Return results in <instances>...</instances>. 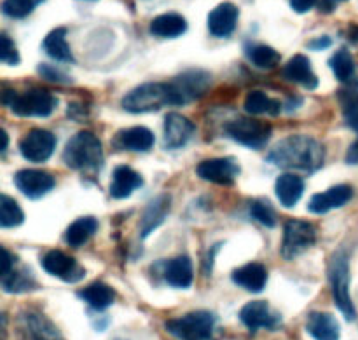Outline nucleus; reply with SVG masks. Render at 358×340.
Returning a JSON list of instances; mask_svg holds the SVG:
<instances>
[{
	"label": "nucleus",
	"instance_id": "6ab92c4d",
	"mask_svg": "<svg viewBox=\"0 0 358 340\" xmlns=\"http://www.w3.org/2000/svg\"><path fill=\"white\" fill-rule=\"evenodd\" d=\"M154 145V133L143 126L122 129L115 135L114 147L119 150H131V152H147Z\"/></svg>",
	"mask_w": 358,
	"mask_h": 340
},
{
	"label": "nucleus",
	"instance_id": "b1692460",
	"mask_svg": "<svg viewBox=\"0 0 358 340\" xmlns=\"http://www.w3.org/2000/svg\"><path fill=\"white\" fill-rule=\"evenodd\" d=\"M143 185L142 177L129 166H117L112 175L110 195L114 199H126Z\"/></svg>",
	"mask_w": 358,
	"mask_h": 340
},
{
	"label": "nucleus",
	"instance_id": "ea45409f",
	"mask_svg": "<svg viewBox=\"0 0 358 340\" xmlns=\"http://www.w3.org/2000/svg\"><path fill=\"white\" fill-rule=\"evenodd\" d=\"M38 73H41L45 80H51V82H58V84L70 82L69 75H65L62 70H56L49 65H38Z\"/></svg>",
	"mask_w": 358,
	"mask_h": 340
},
{
	"label": "nucleus",
	"instance_id": "79ce46f5",
	"mask_svg": "<svg viewBox=\"0 0 358 340\" xmlns=\"http://www.w3.org/2000/svg\"><path fill=\"white\" fill-rule=\"evenodd\" d=\"M318 0H290V7H292L296 13L299 14H304L308 13V10L313 9L315 6H317Z\"/></svg>",
	"mask_w": 358,
	"mask_h": 340
},
{
	"label": "nucleus",
	"instance_id": "c756f323",
	"mask_svg": "<svg viewBox=\"0 0 358 340\" xmlns=\"http://www.w3.org/2000/svg\"><path fill=\"white\" fill-rule=\"evenodd\" d=\"M79 297L87 304L90 307L96 311H103L107 307H110L115 300V292L105 283H93V285L86 286L84 290H80Z\"/></svg>",
	"mask_w": 358,
	"mask_h": 340
},
{
	"label": "nucleus",
	"instance_id": "c03bdc74",
	"mask_svg": "<svg viewBox=\"0 0 358 340\" xmlns=\"http://www.w3.org/2000/svg\"><path fill=\"white\" fill-rule=\"evenodd\" d=\"M346 163L348 164H358V140L353 143L346 152Z\"/></svg>",
	"mask_w": 358,
	"mask_h": 340
},
{
	"label": "nucleus",
	"instance_id": "39448f33",
	"mask_svg": "<svg viewBox=\"0 0 358 340\" xmlns=\"http://www.w3.org/2000/svg\"><path fill=\"white\" fill-rule=\"evenodd\" d=\"M213 328L215 316L208 311H194L166 323V330L180 340H210Z\"/></svg>",
	"mask_w": 358,
	"mask_h": 340
},
{
	"label": "nucleus",
	"instance_id": "a878e982",
	"mask_svg": "<svg viewBox=\"0 0 358 340\" xmlns=\"http://www.w3.org/2000/svg\"><path fill=\"white\" fill-rule=\"evenodd\" d=\"M150 34L161 38H177L187 31V21L182 14L164 13L154 17L149 27Z\"/></svg>",
	"mask_w": 358,
	"mask_h": 340
},
{
	"label": "nucleus",
	"instance_id": "ddd939ff",
	"mask_svg": "<svg viewBox=\"0 0 358 340\" xmlns=\"http://www.w3.org/2000/svg\"><path fill=\"white\" fill-rule=\"evenodd\" d=\"M196 173L199 178L212 184L233 185L240 175V166L229 157H219V159H206L199 163Z\"/></svg>",
	"mask_w": 358,
	"mask_h": 340
},
{
	"label": "nucleus",
	"instance_id": "cd10ccee",
	"mask_svg": "<svg viewBox=\"0 0 358 340\" xmlns=\"http://www.w3.org/2000/svg\"><path fill=\"white\" fill-rule=\"evenodd\" d=\"M42 47H44L45 54L51 56L56 61L63 63H72L73 54L70 51L69 44H66V30L65 28H55L52 31H49L45 35L44 42H42Z\"/></svg>",
	"mask_w": 358,
	"mask_h": 340
},
{
	"label": "nucleus",
	"instance_id": "4468645a",
	"mask_svg": "<svg viewBox=\"0 0 358 340\" xmlns=\"http://www.w3.org/2000/svg\"><path fill=\"white\" fill-rule=\"evenodd\" d=\"M240 320L250 332H257L259 328H269L275 330L282 323L278 314H275L264 300H254L248 302L243 309L240 311Z\"/></svg>",
	"mask_w": 358,
	"mask_h": 340
},
{
	"label": "nucleus",
	"instance_id": "a18cd8bd",
	"mask_svg": "<svg viewBox=\"0 0 358 340\" xmlns=\"http://www.w3.org/2000/svg\"><path fill=\"white\" fill-rule=\"evenodd\" d=\"M0 135H2V149H0V152H6L7 150V143H9V136H7V133H6V129H2V131H0Z\"/></svg>",
	"mask_w": 358,
	"mask_h": 340
},
{
	"label": "nucleus",
	"instance_id": "c9c22d12",
	"mask_svg": "<svg viewBox=\"0 0 358 340\" xmlns=\"http://www.w3.org/2000/svg\"><path fill=\"white\" fill-rule=\"evenodd\" d=\"M44 0H3L2 13L13 20H23L34 13Z\"/></svg>",
	"mask_w": 358,
	"mask_h": 340
},
{
	"label": "nucleus",
	"instance_id": "f704fd0d",
	"mask_svg": "<svg viewBox=\"0 0 358 340\" xmlns=\"http://www.w3.org/2000/svg\"><path fill=\"white\" fill-rule=\"evenodd\" d=\"M329 65H331L336 79L341 80V82H346V80L352 79L353 72H355V63H353V58L348 49H339L331 58Z\"/></svg>",
	"mask_w": 358,
	"mask_h": 340
},
{
	"label": "nucleus",
	"instance_id": "f03ea898",
	"mask_svg": "<svg viewBox=\"0 0 358 340\" xmlns=\"http://www.w3.org/2000/svg\"><path fill=\"white\" fill-rule=\"evenodd\" d=\"M63 161L72 170L98 171L103 164L101 142L91 131H79L65 145Z\"/></svg>",
	"mask_w": 358,
	"mask_h": 340
},
{
	"label": "nucleus",
	"instance_id": "37998d69",
	"mask_svg": "<svg viewBox=\"0 0 358 340\" xmlns=\"http://www.w3.org/2000/svg\"><path fill=\"white\" fill-rule=\"evenodd\" d=\"M332 45V38L329 35H324V37H317L313 40L308 42V47L313 49V51H322V49H327Z\"/></svg>",
	"mask_w": 358,
	"mask_h": 340
},
{
	"label": "nucleus",
	"instance_id": "c85d7f7f",
	"mask_svg": "<svg viewBox=\"0 0 358 340\" xmlns=\"http://www.w3.org/2000/svg\"><path fill=\"white\" fill-rule=\"evenodd\" d=\"M98 230V222L93 216H80L73 220L65 232V243L72 248L83 246Z\"/></svg>",
	"mask_w": 358,
	"mask_h": 340
},
{
	"label": "nucleus",
	"instance_id": "f8f14e48",
	"mask_svg": "<svg viewBox=\"0 0 358 340\" xmlns=\"http://www.w3.org/2000/svg\"><path fill=\"white\" fill-rule=\"evenodd\" d=\"M42 267L48 274L59 278L65 283H77L86 276L79 262L62 250H49L42 257Z\"/></svg>",
	"mask_w": 358,
	"mask_h": 340
},
{
	"label": "nucleus",
	"instance_id": "0eeeda50",
	"mask_svg": "<svg viewBox=\"0 0 358 340\" xmlns=\"http://www.w3.org/2000/svg\"><path fill=\"white\" fill-rule=\"evenodd\" d=\"M317 243V229L304 220H289L283 230L282 255L287 260H294Z\"/></svg>",
	"mask_w": 358,
	"mask_h": 340
},
{
	"label": "nucleus",
	"instance_id": "393cba45",
	"mask_svg": "<svg viewBox=\"0 0 358 340\" xmlns=\"http://www.w3.org/2000/svg\"><path fill=\"white\" fill-rule=\"evenodd\" d=\"M306 332L315 340H339L341 335L338 320L329 313H311L306 321Z\"/></svg>",
	"mask_w": 358,
	"mask_h": 340
},
{
	"label": "nucleus",
	"instance_id": "9b49d317",
	"mask_svg": "<svg viewBox=\"0 0 358 340\" xmlns=\"http://www.w3.org/2000/svg\"><path fill=\"white\" fill-rule=\"evenodd\" d=\"M56 149V136L48 129H31L21 138L20 152L30 163H45Z\"/></svg>",
	"mask_w": 358,
	"mask_h": 340
},
{
	"label": "nucleus",
	"instance_id": "a19ab883",
	"mask_svg": "<svg viewBox=\"0 0 358 340\" xmlns=\"http://www.w3.org/2000/svg\"><path fill=\"white\" fill-rule=\"evenodd\" d=\"M0 257H2V262H0V276H7L14 269V257L6 248L0 250Z\"/></svg>",
	"mask_w": 358,
	"mask_h": 340
},
{
	"label": "nucleus",
	"instance_id": "aec40b11",
	"mask_svg": "<svg viewBox=\"0 0 358 340\" xmlns=\"http://www.w3.org/2000/svg\"><path fill=\"white\" fill-rule=\"evenodd\" d=\"M233 281L234 285L241 286L247 292L259 293L266 288V283H268V271L262 264L259 262H250V264H245L241 267L234 269L233 271Z\"/></svg>",
	"mask_w": 358,
	"mask_h": 340
},
{
	"label": "nucleus",
	"instance_id": "49530a36",
	"mask_svg": "<svg viewBox=\"0 0 358 340\" xmlns=\"http://www.w3.org/2000/svg\"><path fill=\"white\" fill-rule=\"evenodd\" d=\"M350 37H352V40L358 42V27H352V34H350Z\"/></svg>",
	"mask_w": 358,
	"mask_h": 340
},
{
	"label": "nucleus",
	"instance_id": "bb28decb",
	"mask_svg": "<svg viewBox=\"0 0 358 340\" xmlns=\"http://www.w3.org/2000/svg\"><path fill=\"white\" fill-rule=\"evenodd\" d=\"M276 195L285 208H294L301 201L304 192V182L294 173L280 175L275 185Z\"/></svg>",
	"mask_w": 358,
	"mask_h": 340
},
{
	"label": "nucleus",
	"instance_id": "7c9ffc66",
	"mask_svg": "<svg viewBox=\"0 0 358 340\" xmlns=\"http://www.w3.org/2000/svg\"><path fill=\"white\" fill-rule=\"evenodd\" d=\"M245 110L250 115H278L282 110V105L262 91H252L245 100Z\"/></svg>",
	"mask_w": 358,
	"mask_h": 340
},
{
	"label": "nucleus",
	"instance_id": "4c0bfd02",
	"mask_svg": "<svg viewBox=\"0 0 358 340\" xmlns=\"http://www.w3.org/2000/svg\"><path fill=\"white\" fill-rule=\"evenodd\" d=\"M343 110H345V121L353 131L358 133V94L346 93L341 94Z\"/></svg>",
	"mask_w": 358,
	"mask_h": 340
},
{
	"label": "nucleus",
	"instance_id": "4be33fe9",
	"mask_svg": "<svg viewBox=\"0 0 358 340\" xmlns=\"http://www.w3.org/2000/svg\"><path fill=\"white\" fill-rule=\"evenodd\" d=\"M164 279L173 288H189L194 279V269H192V262L187 255H180L171 260L166 262L164 265Z\"/></svg>",
	"mask_w": 358,
	"mask_h": 340
},
{
	"label": "nucleus",
	"instance_id": "2f4dec72",
	"mask_svg": "<svg viewBox=\"0 0 358 340\" xmlns=\"http://www.w3.org/2000/svg\"><path fill=\"white\" fill-rule=\"evenodd\" d=\"M247 54H248V59H250L255 66H259V68H266V70L278 66L280 59H282V56H280L278 51H275V49L264 44L250 45Z\"/></svg>",
	"mask_w": 358,
	"mask_h": 340
},
{
	"label": "nucleus",
	"instance_id": "1a4fd4ad",
	"mask_svg": "<svg viewBox=\"0 0 358 340\" xmlns=\"http://www.w3.org/2000/svg\"><path fill=\"white\" fill-rule=\"evenodd\" d=\"M16 328L20 340H65L55 323L38 311L28 309L20 313Z\"/></svg>",
	"mask_w": 358,
	"mask_h": 340
},
{
	"label": "nucleus",
	"instance_id": "6e6552de",
	"mask_svg": "<svg viewBox=\"0 0 358 340\" xmlns=\"http://www.w3.org/2000/svg\"><path fill=\"white\" fill-rule=\"evenodd\" d=\"M210 82H212V77L203 70H189V72L180 73L173 82H170L173 105L180 107V105H187L201 98L210 87Z\"/></svg>",
	"mask_w": 358,
	"mask_h": 340
},
{
	"label": "nucleus",
	"instance_id": "58836bf2",
	"mask_svg": "<svg viewBox=\"0 0 358 340\" xmlns=\"http://www.w3.org/2000/svg\"><path fill=\"white\" fill-rule=\"evenodd\" d=\"M0 59L6 65H17L20 63V52L6 34L0 35Z\"/></svg>",
	"mask_w": 358,
	"mask_h": 340
},
{
	"label": "nucleus",
	"instance_id": "7ed1b4c3",
	"mask_svg": "<svg viewBox=\"0 0 358 340\" xmlns=\"http://www.w3.org/2000/svg\"><path fill=\"white\" fill-rule=\"evenodd\" d=\"M122 108L129 114H149L173 105L170 84L147 82L135 87L122 98Z\"/></svg>",
	"mask_w": 358,
	"mask_h": 340
},
{
	"label": "nucleus",
	"instance_id": "2eb2a0df",
	"mask_svg": "<svg viewBox=\"0 0 358 340\" xmlns=\"http://www.w3.org/2000/svg\"><path fill=\"white\" fill-rule=\"evenodd\" d=\"M16 187L28 195L30 199H38L55 189V178L45 171L38 170H21L14 177Z\"/></svg>",
	"mask_w": 358,
	"mask_h": 340
},
{
	"label": "nucleus",
	"instance_id": "5701e85b",
	"mask_svg": "<svg viewBox=\"0 0 358 340\" xmlns=\"http://www.w3.org/2000/svg\"><path fill=\"white\" fill-rule=\"evenodd\" d=\"M283 75L292 82L304 86L306 89H317L318 86V77L315 75L310 58L304 54L294 56L283 68Z\"/></svg>",
	"mask_w": 358,
	"mask_h": 340
},
{
	"label": "nucleus",
	"instance_id": "e433bc0d",
	"mask_svg": "<svg viewBox=\"0 0 358 340\" xmlns=\"http://www.w3.org/2000/svg\"><path fill=\"white\" fill-rule=\"evenodd\" d=\"M252 219L257 220L261 226L264 227H275L276 226V215L273 206L266 199H255L250 206Z\"/></svg>",
	"mask_w": 358,
	"mask_h": 340
},
{
	"label": "nucleus",
	"instance_id": "f3484780",
	"mask_svg": "<svg viewBox=\"0 0 358 340\" xmlns=\"http://www.w3.org/2000/svg\"><path fill=\"white\" fill-rule=\"evenodd\" d=\"M240 9L231 2H222L208 14V30L213 37L226 38L234 31Z\"/></svg>",
	"mask_w": 358,
	"mask_h": 340
},
{
	"label": "nucleus",
	"instance_id": "20e7f679",
	"mask_svg": "<svg viewBox=\"0 0 358 340\" xmlns=\"http://www.w3.org/2000/svg\"><path fill=\"white\" fill-rule=\"evenodd\" d=\"M329 279H331L336 306L346 320L353 321L357 318V311L352 302V297H350V269L348 258L345 253H338L332 257L331 265H329Z\"/></svg>",
	"mask_w": 358,
	"mask_h": 340
},
{
	"label": "nucleus",
	"instance_id": "423d86ee",
	"mask_svg": "<svg viewBox=\"0 0 358 340\" xmlns=\"http://www.w3.org/2000/svg\"><path fill=\"white\" fill-rule=\"evenodd\" d=\"M271 126L255 119L240 117L226 124V135L248 149H262L271 138Z\"/></svg>",
	"mask_w": 358,
	"mask_h": 340
},
{
	"label": "nucleus",
	"instance_id": "9d476101",
	"mask_svg": "<svg viewBox=\"0 0 358 340\" xmlns=\"http://www.w3.org/2000/svg\"><path fill=\"white\" fill-rule=\"evenodd\" d=\"M56 105L58 101L49 91L30 89L27 93L16 94L9 107L13 114L20 115V117H49Z\"/></svg>",
	"mask_w": 358,
	"mask_h": 340
},
{
	"label": "nucleus",
	"instance_id": "dca6fc26",
	"mask_svg": "<svg viewBox=\"0 0 358 340\" xmlns=\"http://www.w3.org/2000/svg\"><path fill=\"white\" fill-rule=\"evenodd\" d=\"M196 126L180 114H168L164 119V149H180L194 135Z\"/></svg>",
	"mask_w": 358,
	"mask_h": 340
},
{
	"label": "nucleus",
	"instance_id": "f257e3e1",
	"mask_svg": "<svg viewBox=\"0 0 358 340\" xmlns=\"http://www.w3.org/2000/svg\"><path fill=\"white\" fill-rule=\"evenodd\" d=\"M325 159V149L317 138L306 135H294L276 143L269 152L268 161L287 170L315 173Z\"/></svg>",
	"mask_w": 358,
	"mask_h": 340
},
{
	"label": "nucleus",
	"instance_id": "72a5a7b5",
	"mask_svg": "<svg viewBox=\"0 0 358 340\" xmlns=\"http://www.w3.org/2000/svg\"><path fill=\"white\" fill-rule=\"evenodd\" d=\"M24 220L23 209L20 208L14 199H10L9 195L2 194L0 195V226L3 229H9V227H17L21 226Z\"/></svg>",
	"mask_w": 358,
	"mask_h": 340
},
{
	"label": "nucleus",
	"instance_id": "412c9836",
	"mask_svg": "<svg viewBox=\"0 0 358 340\" xmlns=\"http://www.w3.org/2000/svg\"><path fill=\"white\" fill-rule=\"evenodd\" d=\"M170 206L171 198L168 194L157 195L156 199H152L147 205L145 213L142 216V222H140V236H142V239H145L150 232H154L164 222L168 212H170Z\"/></svg>",
	"mask_w": 358,
	"mask_h": 340
},
{
	"label": "nucleus",
	"instance_id": "a211bd4d",
	"mask_svg": "<svg viewBox=\"0 0 358 340\" xmlns=\"http://www.w3.org/2000/svg\"><path fill=\"white\" fill-rule=\"evenodd\" d=\"M353 198V189L350 185H336V187H331L329 191L322 192V194H317L311 198L310 205H308V209L315 215H324V213H329L331 209L341 208L346 202L352 201Z\"/></svg>",
	"mask_w": 358,
	"mask_h": 340
},
{
	"label": "nucleus",
	"instance_id": "473e14b6",
	"mask_svg": "<svg viewBox=\"0 0 358 340\" xmlns=\"http://www.w3.org/2000/svg\"><path fill=\"white\" fill-rule=\"evenodd\" d=\"M2 288L7 293H24L37 288V283L24 271L13 269L7 276H2Z\"/></svg>",
	"mask_w": 358,
	"mask_h": 340
}]
</instances>
